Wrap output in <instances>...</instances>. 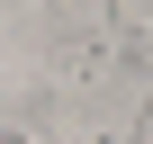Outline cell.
<instances>
[{
  "instance_id": "6da1fadb",
  "label": "cell",
  "mask_w": 153,
  "mask_h": 144,
  "mask_svg": "<svg viewBox=\"0 0 153 144\" xmlns=\"http://www.w3.org/2000/svg\"><path fill=\"white\" fill-rule=\"evenodd\" d=\"M144 117H153V108H144Z\"/></svg>"
}]
</instances>
